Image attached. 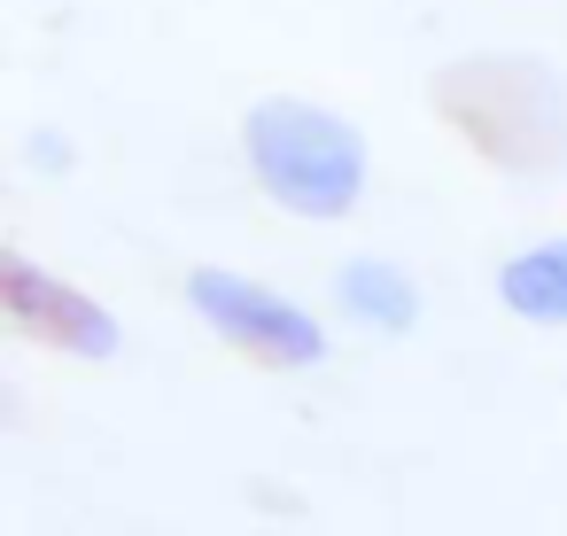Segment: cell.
<instances>
[{
  "instance_id": "cell-1",
  "label": "cell",
  "mask_w": 567,
  "mask_h": 536,
  "mask_svg": "<svg viewBox=\"0 0 567 536\" xmlns=\"http://www.w3.org/2000/svg\"><path fill=\"white\" fill-rule=\"evenodd\" d=\"M427 110L505 179H559L567 172V79L544 55H451L427 79Z\"/></svg>"
},
{
  "instance_id": "cell-2",
  "label": "cell",
  "mask_w": 567,
  "mask_h": 536,
  "mask_svg": "<svg viewBox=\"0 0 567 536\" xmlns=\"http://www.w3.org/2000/svg\"><path fill=\"white\" fill-rule=\"evenodd\" d=\"M241 164L257 179V195L303 226H334L365 203L373 187V148L365 133L303 94H265L241 110Z\"/></svg>"
},
{
  "instance_id": "cell-3",
  "label": "cell",
  "mask_w": 567,
  "mask_h": 536,
  "mask_svg": "<svg viewBox=\"0 0 567 536\" xmlns=\"http://www.w3.org/2000/svg\"><path fill=\"white\" fill-rule=\"evenodd\" d=\"M187 311L249 365L265 373H303L327 358V327L319 311H303L288 288L272 280H249V272H226V265H195L187 272Z\"/></svg>"
},
{
  "instance_id": "cell-4",
  "label": "cell",
  "mask_w": 567,
  "mask_h": 536,
  "mask_svg": "<svg viewBox=\"0 0 567 536\" xmlns=\"http://www.w3.org/2000/svg\"><path fill=\"white\" fill-rule=\"evenodd\" d=\"M0 311H9V327L55 358H79V365H110L125 350V327L102 296H86L79 280L32 265V257H0Z\"/></svg>"
},
{
  "instance_id": "cell-5",
  "label": "cell",
  "mask_w": 567,
  "mask_h": 536,
  "mask_svg": "<svg viewBox=\"0 0 567 536\" xmlns=\"http://www.w3.org/2000/svg\"><path fill=\"white\" fill-rule=\"evenodd\" d=\"M334 311H350L373 334H412L420 327V280L396 257H350L334 272Z\"/></svg>"
},
{
  "instance_id": "cell-6",
  "label": "cell",
  "mask_w": 567,
  "mask_h": 536,
  "mask_svg": "<svg viewBox=\"0 0 567 536\" xmlns=\"http://www.w3.org/2000/svg\"><path fill=\"white\" fill-rule=\"evenodd\" d=\"M497 303L520 327H567V234L528 241L497 265Z\"/></svg>"
}]
</instances>
